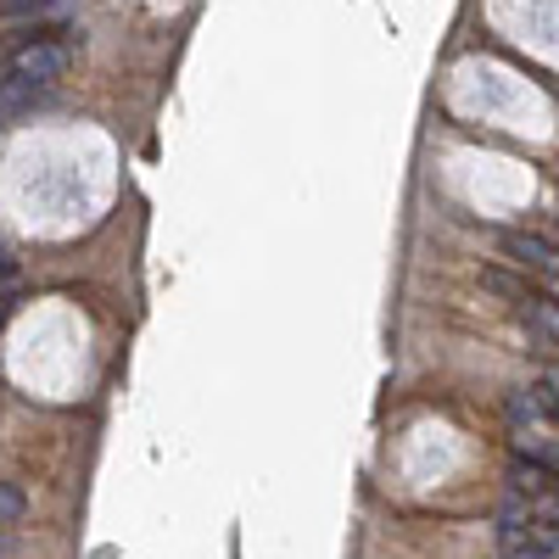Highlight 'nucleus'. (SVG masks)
<instances>
[{"label":"nucleus","mask_w":559,"mask_h":559,"mask_svg":"<svg viewBox=\"0 0 559 559\" xmlns=\"http://www.w3.org/2000/svg\"><path fill=\"white\" fill-rule=\"evenodd\" d=\"M548 302H559V280H548Z\"/></svg>","instance_id":"obj_9"},{"label":"nucleus","mask_w":559,"mask_h":559,"mask_svg":"<svg viewBox=\"0 0 559 559\" xmlns=\"http://www.w3.org/2000/svg\"><path fill=\"white\" fill-rule=\"evenodd\" d=\"M532 392H537V397H543V408H548V414L559 419V364H548V369H543Z\"/></svg>","instance_id":"obj_7"},{"label":"nucleus","mask_w":559,"mask_h":559,"mask_svg":"<svg viewBox=\"0 0 559 559\" xmlns=\"http://www.w3.org/2000/svg\"><path fill=\"white\" fill-rule=\"evenodd\" d=\"M28 515V492L17 481H0V526H17Z\"/></svg>","instance_id":"obj_6"},{"label":"nucleus","mask_w":559,"mask_h":559,"mask_svg":"<svg viewBox=\"0 0 559 559\" xmlns=\"http://www.w3.org/2000/svg\"><path fill=\"white\" fill-rule=\"evenodd\" d=\"M509 487L526 492V498H548L559 487V471L543 464V459H515V464H509Z\"/></svg>","instance_id":"obj_4"},{"label":"nucleus","mask_w":559,"mask_h":559,"mask_svg":"<svg viewBox=\"0 0 559 559\" xmlns=\"http://www.w3.org/2000/svg\"><path fill=\"white\" fill-rule=\"evenodd\" d=\"M0 280H12V258H7V247H0Z\"/></svg>","instance_id":"obj_8"},{"label":"nucleus","mask_w":559,"mask_h":559,"mask_svg":"<svg viewBox=\"0 0 559 559\" xmlns=\"http://www.w3.org/2000/svg\"><path fill=\"white\" fill-rule=\"evenodd\" d=\"M503 258L515 263L521 274H532V280H559V247L548 236H537V229H509Z\"/></svg>","instance_id":"obj_2"},{"label":"nucleus","mask_w":559,"mask_h":559,"mask_svg":"<svg viewBox=\"0 0 559 559\" xmlns=\"http://www.w3.org/2000/svg\"><path fill=\"white\" fill-rule=\"evenodd\" d=\"M515 319L526 324V331H537L548 347H559V302H537V297H532V302L515 308Z\"/></svg>","instance_id":"obj_5"},{"label":"nucleus","mask_w":559,"mask_h":559,"mask_svg":"<svg viewBox=\"0 0 559 559\" xmlns=\"http://www.w3.org/2000/svg\"><path fill=\"white\" fill-rule=\"evenodd\" d=\"M73 68V51L62 39H45V34H34V39H23L17 51L7 57V79L12 84H51V79H62Z\"/></svg>","instance_id":"obj_1"},{"label":"nucleus","mask_w":559,"mask_h":559,"mask_svg":"<svg viewBox=\"0 0 559 559\" xmlns=\"http://www.w3.org/2000/svg\"><path fill=\"white\" fill-rule=\"evenodd\" d=\"M481 292H492V297H503V302H532V274H521V269H503V263H487L481 274Z\"/></svg>","instance_id":"obj_3"}]
</instances>
